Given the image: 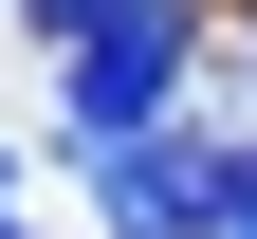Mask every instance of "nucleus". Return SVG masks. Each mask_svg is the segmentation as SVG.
Instances as JSON below:
<instances>
[{"label": "nucleus", "instance_id": "nucleus-4", "mask_svg": "<svg viewBox=\"0 0 257 239\" xmlns=\"http://www.w3.org/2000/svg\"><path fill=\"white\" fill-rule=\"evenodd\" d=\"M220 239H257V166H220Z\"/></svg>", "mask_w": 257, "mask_h": 239}, {"label": "nucleus", "instance_id": "nucleus-3", "mask_svg": "<svg viewBox=\"0 0 257 239\" xmlns=\"http://www.w3.org/2000/svg\"><path fill=\"white\" fill-rule=\"evenodd\" d=\"M19 19H37V37H92V19H128V0H19Z\"/></svg>", "mask_w": 257, "mask_h": 239}, {"label": "nucleus", "instance_id": "nucleus-5", "mask_svg": "<svg viewBox=\"0 0 257 239\" xmlns=\"http://www.w3.org/2000/svg\"><path fill=\"white\" fill-rule=\"evenodd\" d=\"M0 239H37V221H19V202H0Z\"/></svg>", "mask_w": 257, "mask_h": 239}, {"label": "nucleus", "instance_id": "nucleus-1", "mask_svg": "<svg viewBox=\"0 0 257 239\" xmlns=\"http://www.w3.org/2000/svg\"><path fill=\"white\" fill-rule=\"evenodd\" d=\"M184 55H202V0H128V19H92L74 37V147H147L184 92Z\"/></svg>", "mask_w": 257, "mask_h": 239}, {"label": "nucleus", "instance_id": "nucleus-2", "mask_svg": "<svg viewBox=\"0 0 257 239\" xmlns=\"http://www.w3.org/2000/svg\"><path fill=\"white\" fill-rule=\"evenodd\" d=\"M92 202H110V239H220V147H184V129H147V147H74Z\"/></svg>", "mask_w": 257, "mask_h": 239}]
</instances>
